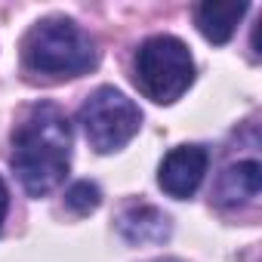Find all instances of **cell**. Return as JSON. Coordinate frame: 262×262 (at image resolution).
<instances>
[{
	"label": "cell",
	"instance_id": "10",
	"mask_svg": "<svg viewBox=\"0 0 262 262\" xmlns=\"http://www.w3.org/2000/svg\"><path fill=\"white\" fill-rule=\"evenodd\" d=\"M7 210H10V191H7V182L0 179V225L7 219Z\"/></svg>",
	"mask_w": 262,
	"mask_h": 262
},
{
	"label": "cell",
	"instance_id": "7",
	"mask_svg": "<svg viewBox=\"0 0 262 262\" xmlns=\"http://www.w3.org/2000/svg\"><path fill=\"white\" fill-rule=\"evenodd\" d=\"M247 10L244 0H210L194 10V25L210 43H228Z\"/></svg>",
	"mask_w": 262,
	"mask_h": 262
},
{
	"label": "cell",
	"instance_id": "1",
	"mask_svg": "<svg viewBox=\"0 0 262 262\" xmlns=\"http://www.w3.org/2000/svg\"><path fill=\"white\" fill-rule=\"evenodd\" d=\"M71 167V123L53 102L28 111L13 136V170L31 198H43L62 185Z\"/></svg>",
	"mask_w": 262,
	"mask_h": 262
},
{
	"label": "cell",
	"instance_id": "4",
	"mask_svg": "<svg viewBox=\"0 0 262 262\" xmlns=\"http://www.w3.org/2000/svg\"><path fill=\"white\" fill-rule=\"evenodd\" d=\"M77 120H80L83 133H86V142L99 155H111V151L123 148L129 139L139 133L142 111H139V105L133 99H126L120 90L99 86L80 105Z\"/></svg>",
	"mask_w": 262,
	"mask_h": 262
},
{
	"label": "cell",
	"instance_id": "5",
	"mask_svg": "<svg viewBox=\"0 0 262 262\" xmlns=\"http://www.w3.org/2000/svg\"><path fill=\"white\" fill-rule=\"evenodd\" d=\"M207 164H210L207 148H201V145H179V148H173V151L161 161L158 185H161L170 198L185 201V198H191V194L201 188L204 173H207Z\"/></svg>",
	"mask_w": 262,
	"mask_h": 262
},
{
	"label": "cell",
	"instance_id": "9",
	"mask_svg": "<svg viewBox=\"0 0 262 262\" xmlns=\"http://www.w3.org/2000/svg\"><path fill=\"white\" fill-rule=\"evenodd\" d=\"M99 201H102V191H99V185L90 182V179H80V182H74V185L65 191V204H68V210H74L77 216L93 213V210L99 207Z\"/></svg>",
	"mask_w": 262,
	"mask_h": 262
},
{
	"label": "cell",
	"instance_id": "8",
	"mask_svg": "<svg viewBox=\"0 0 262 262\" xmlns=\"http://www.w3.org/2000/svg\"><path fill=\"white\" fill-rule=\"evenodd\" d=\"M259 185H262V167L256 161L231 164V167H225V173L216 182V201L228 210L244 207L259 194Z\"/></svg>",
	"mask_w": 262,
	"mask_h": 262
},
{
	"label": "cell",
	"instance_id": "2",
	"mask_svg": "<svg viewBox=\"0 0 262 262\" xmlns=\"http://www.w3.org/2000/svg\"><path fill=\"white\" fill-rule=\"evenodd\" d=\"M25 65L50 77H77L96 65V47L83 28L71 19H43L37 22L22 43Z\"/></svg>",
	"mask_w": 262,
	"mask_h": 262
},
{
	"label": "cell",
	"instance_id": "6",
	"mask_svg": "<svg viewBox=\"0 0 262 262\" xmlns=\"http://www.w3.org/2000/svg\"><path fill=\"white\" fill-rule=\"evenodd\" d=\"M117 228H120L123 241L136 244V247H142V244H164L170 237V219L158 207H151V204H133V207H126L120 213Z\"/></svg>",
	"mask_w": 262,
	"mask_h": 262
},
{
	"label": "cell",
	"instance_id": "3",
	"mask_svg": "<svg viewBox=\"0 0 262 262\" xmlns=\"http://www.w3.org/2000/svg\"><path fill=\"white\" fill-rule=\"evenodd\" d=\"M194 80V59L173 34L148 37L136 53V83L158 105L176 102Z\"/></svg>",
	"mask_w": 262,
	"mask_h": 262
},
{
	"label": "cell",
	"instance_id": "11",
	"mask_svg": "<svg viewBox=\"0 0 262 262\" xmlns=\"http://www.w3.org/2000/svg\"><path fill=\"white\" fill-rule=\"evenodd\" d=\"M161 262H176V259H161Z\"/></svg>",
	"mask_w": 262,
	"mask_h": 262
}]
</instances>
